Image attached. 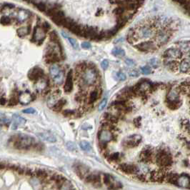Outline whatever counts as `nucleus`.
Returning <instances> with one entry per match:
<instances>
[{
  "instance_id": "obj_1",
  "label": "nucleus",
  "mask_w": 190,
  "mask_h": 190,
  "mask_svg": "<svg viewBox=\"0 0 190 190\" xmlns=\"http://www.w3.org/2000/svg\"><path fill=\"white\" fill-rule=\"evenodd\" d=\"M98 79V72L95 64H89L79 77V86L81 89L92 86L97 83Z\"/></svg>"
},
{
  "instance_id": "obj_2",
  "label": "nucleus",
  "mask_w": 190,
  "mask_h": 190,
  "mask_svg": "<svg viewBox=\"0 0 190 190\" xmlns=\"http://www.w3.org/2000/svg\"><path fill=\"white\" fill-rule=\"evenodd\" d=\"M14 147L17 149H28L34 145V139L27 134H18L13 139Z\"/></svg>"
},
{
  "instance_id": "obj_3",
  "label": "nucleus",
  "mask_w": 190,
  "mask_h": 190,
  "mask_svg": "<svg viewBox=\"0 0 190 190\" xmlns=\"http://www.w3.org/2000/svg\"><path fill=\"white\" fill-rule=\"evenodd\" d=\"M156 162L161 167H168L172 165V159L170 152L164 149L160 150L156 156Z\"/></svg>"
},
{
  "instance_id": "obj_4",
  "label": "nucleus",
  "mask_w": 190,
  "mask_h": 190,
  "mask_svg": "<svg viewBox=\"0 0 190 190\" xmlns=\"http://www.w3.org/2000/svg\"><path fill=\"white\" fill-rule=\"evenodd\" d=\"M135 30L139 39H149L155 35L154 28L148 24L141 25Z\"/></svg>"
},
{
  "instance_id": "obj_5",
  "label": "nucleus",
  "mask_w": 190,
  "mask_h": 190,
  "mask_svg": "<svg viewBox=\"0 0 190 190\" xmlns=\"http://www.w3.org/2000/svg\"><path fill=\"white\" fill-rule=\"evenodd\" d=\"M142 140V137L139 134H132L123 139L122 145L126 149H132L139 146Z\"/></svg>"
},
{
  "instance_id": "obj_6",
  "label": "nucleus",
  "mask_w": 190,
  "mask_h": 190,
  "mask_svg": "<svg viewBox=\"0 0 190 190\" xmlns=\"http://www.w3.org/2000/svg\"><path fill=\"white\" fill-rule=\"evenodd\" d=\"M27 77H28L30 81L37 82V81L45 77V72L41 68L35 66V67H33L30 70L28 74H27Z\"/></svg>"
},
{
  "instance_id": "obj_7",
  "label": "nucleus",
  "mask_w": 190,
  "mask_h": 190,
  "mask_svg": "<svg viewBox=\"0 0 190 190\" xmlns=\"http://www.w3.org/2000/svg\"><path fill=\"white\" fill-rule=\"evenodd\" d=\"M46 32L43 30V29L39 26H36L34 28L33 34L32 37V42H38L37 45H40L43 43L46 37Z\"/></svg>"
},
{
  "instance_id": "obj_8",
  "label": "nucleus",
  "mask_w": 190,
  "mask_h": 190,
  "mask_svg": "<svg viewBox=\"0 0 190 190\" xmlns=\"http://www.w3.org/2000/svg\"><path fill=\"white\" fill-rule=\"evenodd\" d=\"M98 139L99 143L106 144L114 139V134L112 131L108 129L102 128L98 133Z\"/></svg>"
},
{
  "instance_id": "obj_9",
  "label": "nucleus",
  "mask_w": 190,
  "mask_h": 190,
  "mask_svg": "<svg viewBox=\"0 0 190 190\" xmlns=\"http://www.w3.org/2000/svg\"><path fill=\"white\" fill-rule=\"evenodd\" d=\"M134 47L142 52H153L156 49V45L152 41H145L134 45Z\"/></svg>"
},
{
  "instance_id": "obj_10",
  "label": "nucleus",
  "mask_w": 190,
  "mask_h": 190,
  "mask_svg": "<svg viewBox=\"0 0 190 190\" xmlns=\"http://www.w3.org/2000/svg\"><path fill=\"white\" fill-rule=\"evenodd\" d=\"M119 169L121 172L127 174H134L139 172V167L133 164H127L123 163L119 166Z\"/></svg>"
},
{
  "instance_id": "obj_11",
  "label": "nucleus",
  "mask_w": 190,
  "mask_h": 190,
  "mask_svg": "<svg viewBox=\"0 0 190 190\" xmlns=\"http://www.w3.org/2000/svg\"><path fill=\"white\" fill-rule=\"evenodd\" d=\"M73 78H74V74H73V70H70L66 75L65 82H64V92L66 94L71 93L73 90V87H74V82H73Z\"/></svg>"
},
{
  "instance_id": "obj_12",
  "label": "nucleus",
  "mask_w": 190,
  "mask_h": 190,
  "mask_svg": "<svg viewBox=\"0 0 190 190\" xmlns=\"http://www.w3.org/2000/svg\"><path fill=\"white\" fill-rule=\"evenodd\" d=\"M85 181H86L87 183L90 184V185L97 188H99L102 186L101 177H100L99 174H91L87 175V176L85 177Z\"/></svg>"
},
{
  "instance_id": "obj_13",
  "label": "nucleus",
  "mask_w": 190,
  "mask_h": 190,
  "mask_svg": "<svg viewBox=\"0 0 190 190\" xmlns=\"http://www.w3.org/2000/svg\"><path fill=\"white\" fill-rule=\"evenodd\" d=\"M26 123V120L24 118H23L22 117H21L18 114H14L12 116V121H11V127L12 129H16L19 127L24 126Z\"/></svg>"
},
{
  "instance_id": "obj_14",
  "label": "nucleus",
  "mask_w": 190,
  "mask_h": 190,
  "mask_svg": "<svg viewBox=\"0 0 190 190\" xmlns=\"http://www.w3.org/2000/svg\"><path fill=\"white\" fill-rule=\"evenodd\" d=\"M182 53L180 50L175 48H170L167 50L164 54V57L167 59H179L181 58Z\"/></svg>"
},
{
  "instance_id": "obj_15",
  "label": "nucleus",
  "mask_w": 190,
  "mask_h": 190,
  "mask_svg": "<svg viewBox=\"0 0 190 190\" xmlns=\"http://www.w3.org/2000/svg\"><path fill=\"white\" fill-rule=\"evenodd\" d=\"M51 20L54 24L58 25V26H63L64 21L66 20V17L65 15H64V12L59 9L52 16Z\"/></svg>"
},
{
  "instance_id": "obj_16",
  "label": "nucleus",
  "mask_w": 190,
  "mask_h": 190,
  "mask_svg": "<svg viewBox=\"0 0 190 190\" xmlns=\"http://www.w3.org/2000/svg\"><path fill=\"white\" fill-rule=\"evenodd\" d=\"M30 16V12H29V10L20 9H18V11L16 12V20L20 23H23L25 22L27 20H28Z\"/></svg>"
},
{
  "instance_id": "obj_17",
  "label": "nucleus",
  "mask_w": 190,
  "mask_h": 190,
  "mask_svg": "<svg viewBox=\"0 0 190 190\" xmlns=\"http://www.w3.org/2000/svg\"><path fill=\"white\" fill-rule=\"evenodd\" d=\"M170 39V34L166 30H161L156 36V41L159 45L162 46L167 42Z\"/></svg>"
},
{
  "instance_id": "obj_18",
  "label": "nucleus",
  "mask_w": 190,
  "mask_h": 190,
  "mask_svg": "<svg viewBox=\"0 0 190 190\" xmlns=\"http://www.w3.org/2000/svg\"><path fill=\"white\" fill-rule=\"evenodd\" d=\"M153 151L150 149H145L140 154V160L142 162L148 163L153 160Z\"/></svg>"
},
{
  "instance_id": "obj_19",
  "label": "nucleus",
  "mask_w": 190,
  "mask_h": 190,
  "mask_svg": "<svg viewBox=\"0 0 190 190\" xmlns=\"http://www.w3.org/2000/svg\"><path fill=\"white\" fill-rule=\"evenodd\" d=\"M74 170L77 174L81 178H84L89 172V169L82 164H77V165H75Z\"/></svg>"
},
{
  "instance_id": "obj_20",
  "label": "nucleus",
  "mask_w": 190,
  "mask_h": 190,
  "mask_svg": "<svg viewBox=\"0 0 190 190\" xmlns=\"http://www.w3.org/2000/svg\"><path fill=\"white\" fill-rule=\"evenodd\" d=\"M19 98H20V102L21 104H24V105H26V104H28L29 103H30L33 100V95L32 94H30V92H22L20 94V96H19Z\"/></svg>"
},
{
  "instance_id": "obj_21",
  "label": "nucleus",
  "mask_w": 190,
  "mask_h": 190,
  "mask_svg": "<svg viewBox=\"0 0 190 190\" xmlns=\"http://www.w3.org/2000/svg\"><path fill=\"white\" fill-rule=\"evenodd\" d=\"M35 88H36V90L39 92H42V91H45L46 90V89L48 87V85H49V81L47 79H45L42 78L40 80H39L37 82H35Z\"/></svg>"
},
{
  "instance_id": "obj_22",
  "label": "nucleus",
  "mask_w": 190,
  "mask_h": 190,
  "mask_svg": "<svg viewBox=\"0 0 190 190\" xmlns=\"http://www.w3.org/2000/svg\"><path fill=\"white\" fill-rule=\"evenodd\" d=\"M103 120L104 121V122L108 123V124L112 125L116 124L119 121V119L116 115H114V114L111 113H107V112L104 114Z\"/></svg>"
},
{
  "instance_id": "obj_23",
  "label": "nucleus",
  "mask_w": 190,
  "mask_h": 190,
  "mask_svg": "<svg viewBox=\"0 0 190 190\" xmlns=\"http://www.w3.org/2000/svg\"><path fill=\"white\" fill-rule=\"evenodd\" d=\"M177 184L179 186L183 187L189 188L190 186V177L187 175H182V176L179 177L177 181Z\"/></svg>"
},
{
  "instance_id": "obj_24",
  "label": "nucleus",
  "mask_w": 190,
  "mask_h": 190,
  "mask_svg": "<svg viewBox=\"0 0 190 190\" xmlns=\"http://www.w3.org/2000/svg\"><path fill=\"white\" fill-rule=\"evenodd\" d=\"M62 71L63 70H61V67H60L58 64H52L49 68V74L50 76L52 77V79H53L55 77H57V75H59Z\"/></svg>"
},
{
  "instance_id": "obj_25",
  "label": "nucleus",
  "mask_w": 190,
  "mask_h": 190,
  "mask_svg": "<svg viewBox=\"0 0 190 190\" xmlns=\"http://www.w3.org/2000/svg\"><path fill=\"white\" fill-rule=\"evenodd\" d=\"M39 137H40L41 139L43 140L47 141L48 142H55L57 141V139L54 137L53 134H52L51 133L48 132H42L38 134Z\"/></svg>"
},
{
  "instance_id": "obj_26",
  "label": "nucleus",
  "mask_w": 190,
  "mask_h": 190,
  "mask_svg": "<svg viewBox=\"0 0 190 190\" xmlns=\"http://www.w3.org/2000/svg\"><path fill=\"white\" fill-rule=\"evenodd\" d=\"M59 94H57V91L53 94H52L51 95L48 97L47 99V105L49 108H53V106L55 105V104L57 103L58 99V97H59Z\"/></svg>"
},
{
  "instance_id": "obj_27",
  "label": "nucleus",
  "mask_w": 190,
  "mask_h": 190,
  "mask_svg": "<svg viewBox=\"0 0 190 190\" xmlns=\"http://www.w3.org/2000/svg\"><path fill=\"white\" fill-rule=\"evenodd\" d=\"M167 102H174L177 101L179 99V91L177 89H171L169 91L167 96Z\"/></svg>"
},
{
  "instance_id": "obj_28",
  "label": "nucleus",
  "mask_w": 190,
  "mask_h": 190,
  "mask_svg": "<svg viewBox=\"0 0 190 190\" xmlns=\"http://www.w3.org/2000/svg\"><path fill=\"white\" fill-rule=\"evenodd\" d=\"M31 32V26L29 25L27 27H20L16 30V33H17V35L20 37H24L25 36H27V34H29Z\"/></svg>"
},
{
  "instance_id": "obj_29",
  "label": "nucleus",
  "mask_w": 190,
  "mask_h": 190,
  "mask_svg": "<svg viewBox=\"0 0 190 190\" xmlns=\"http://www.w3.org/2000/svg\"><path fill=\"white\" fill-rule=\"evenodd\" d=\"M179 70L182 73L190 72V60L185 59L179 64Z\"/></svg>"
},
{
  "instance_id": "obj_30",
  "label": "nucleus",
  "mask_w": 190,
  "mask_h": 190,
  "mask_svg": "<svg viewBox=\"0 0 190 190\" xmlns=\"http://www.w3.org/2000/svg\"><path fill=\"white\" fill-rule=\"evenodd\" d=\"M66 104V100L65 99H64V98H62V99H60L58 100L57 103L55 104V105L53 106L52 109H53L54 112L61 111V110L62 109V108L65 106Z\"/></svg>"
},
{
  "instance_id": "obj_31",
  "label": "nucleus",
  "mask_w": 190,
  "mask_h": 190,
  "mask_svg": "<svg viewBox=\"0 0 190 190\" xmlns=\"http://www.w3.org/2000/svg\"><path fill=\"white\" fill-rule=\"evenodd\" d=\"M49 40L52 43H54L57 45H61L59 37V36H58L57 33L56 32V31H54V30L52 31V32L49 33Z\"/></svg>"
},
{
  "instance_id": "obj_32",
  "label": "nucleus",
  "mask_w": 190,
  "mask_h": 190,
  "mask_svg": "<svg viewBox=\"0 0 190 190\" xmlns=\"http://www.w3.org/2000/svg\"><path fill=\"white\" fill-rule=\"evenodd\" d=\"M99 91L97 90V89H94L93 91H91L90 94H89V99H88V102L89 104H93L97 101L98 97H99Z\"/></svg>"
},
{
  "instance_id": "obj_33",
  "label": "nucleus",
  "mask_w": 190,
  "mask_h": 190,
  "mask_svg": "<svg viewBox=\"0 0 190 190\" xmlns=\"http://www.w3.org/2000/svg\"><path fill=\"white\" fill-rule=\"evenodd\" d=\"M20 95L16 94V92H13L12 94L10 99L9 100V106H15L20 102V98H19Z\"/></svg>"
},
{
  "instance_id": "obj_34",
  "label": "nucleus",
  "mask_w": 190,
  "mask_h": 190,
  "mask_svg": "<svg viewBox=\"0 0 190 190\" xmlns=\"http://www.w3.org/2000/svg\"><path fill=\"white\" fill-rule=\"evenodd\" d=\"M112 54L116 57H122L125 56L124 50L120 47H115L112 49Z\"/></svg>"
},
{
  "instance_id": "obj_35",
  "label": "nucleus",
  "mask_w": 190,
  "mask_h": 190,
  "mask_svg": "<svg viewBox=\"0 0 190 190\" xmlns=\"http://www.w3.org/2000/svg\"><path fill=\"white\" fill-rule=\"evenodd\" d=\"M126 12H127V10L126 9H125V7H123V6L122 5L116 7L113 11V13L117 16H117H124Z\"/></svg>"
},
{
  "instance_id": "obj_36",
  "label": "nucleus",
  "mask_w": 190,
  "mask_h": 190,
  "mask_svg": "<svg viewBox=\"0 0 190 190\" xmlns=\"http://www.w3.org/2000/svg\"><path fill=\"white\" fill-rule=\"evenodd\" d=\"M59 190H74L72 183L70 181H67L66 179L63 183L59 187Z\"/></svg>"
},
{
  "instance_id": "obj_37",
  "label": "nucleus",
  "mask_w": 190,
  "mask_h": 190,
  "mask_svg": "<svg viewBox=\"0 0 190 190\" xmlns=\"http://www.w3.org/2000/svg\"><path fill=\"white\" fill-rule=\"evenodd\" d=\"M64 72L62 71V72L60 73L59 75H57V77H55L54 78L52 79L54 83L57 85H61L62 83H63L64 81Z\"/></svg>"
},
{
  "instance_id": "obj_38",
  "label": "nucleus",
  "mask_w": 190,
  "mask_h": 190,
  "mask_svg": "<svg viewBox=\"0 0 190 190\" xmlns=\"http://www.w3.org/2000/svg\"><path fill=\"white\" fill-rule=\"evenodd\" d=\"M107 160L109 161L110 162H120L121 160L120 154L119 152H114L113 154H111L109 155Z\"/></svg>"
},
{
  "instance_id": "obj_39",
  "label": "nucleus",
  "mask_w": 190,
  "mask_h": 190,
  "mask_svg": "<svg viewBox=\"0 0 190 190\" xmlns=\"http://www.w3.org/2000/svg\"><path fill=\"white\" fill-rule=\"evenodd\" d=\"M167 63H165V65L167 66L169 70L171 71H173V72H175L178 68V63L176 61H168L166 62Z\"/></svg>"
},
{
  "instance_id": "obj_40",
  "label": "nucleus",
  "mask_w": 190,
  "mask_h": 190,
  "mask_svg": "<svg viewBox=\"0 0 190 190\" xmlns=\"http://www.w3.org/2000/svg\"><path fill=\"white\" fill-rule=\"evenodd\" d=\"M35 174H36V176L38 178L42 179H45L48 176V173L47 172V171L43 170V169H39V170H37L35 172Z\"/></svg>"
},
{
  "instance_id": "obj_41",
  "label": "nucleus",
  "mask_w": 190,
  "mask_h": 190,
  "mask_svg": "<svg viewBox=\"0 0 190 190\" xmlns=\"http://www.w3.org/2000/svg\"><path fill=\"white\" fill-rule=\"evenodd\" d=\"M181 102L179 100H177V101H174V102H167V106L170 109L174 110L178 109L179 106H181Z\"/></svg>"
},
{
  "instance_id": "obj_42",
  "label": "nucleus",
  "mask_w": 190,
  "mask_h": 190,
  "mask_svg": "<svg viewBox=\"0 0 190 190\" xmlns=\"http://www.w3.org/2000/svg\"><path fill=\"white\" fill-rule=\"evenodd\" d=\"M79 146H80L81 149L83 150V151L85 152H89L91 150V147L90 145V144L87 141H81L79 143Z\"/></svg>"
},
{
  "instance_id": "obj_43",
  "label": "nucleus",
  "mask_w": 190,
  "mask_h": 190,
  "mask_svg": "<svg viewBox=\"0 0 190 190\" xmlns=\"http://www.w3.org/2000/svg\"><path fill=\"white\" fill-rule=\"evenodd\" d=\"M112 178L111 176L109 174H104L103 176V182L104 185H106L109 188L112 187V185H113V181H112Z\"/></svg>"
},
{
  "instance_id": "obj_44",
  "label": "nucleus",
  "mask_w": 190,
  "mask_h": 190,
  "mask_svg": "<svg viewBox=\"0 0 190 190\" xmlns=\"http://www.w3.org/2000/svg\"><path fill=\"white\" fill-rule=\"evenodd\" d=\"M1 24L4 26H8L12 24V18L8 16H3L1 18Z\"/></svg>"
},
{
  "instance_id": "obj_45",
  "label": "nucleus",
  "mask_w": 190,
  "mask_h": 190,
  "mask_svg": "<svg viewBox=\"0 0 190 190\" xmlns=\"http://www.w3.org/2000/svg\"><path fill=\"white\" fill-rule=\"evenodd\" d=\"M34 6L39 10V11L41 12H47V6H46L45 3L41 2H37V3L35 2Z\"/></svg>"
},
{
  "instance_id": "obj_46",
  "label": "nucleus",
  "mask_w": 190,
  "mask_h": 190,
  "mask_svg": "<svg viewBox=\"0 0 190 190\" xmlns=\"http://www.w3.org/2000/svg\"><path fill=\"white\" fill-rule=\"evenodd\" d=\"M68 40L69 41H70V45H72V47L74 48V49L78 50L79 49V45L76 39L74 38H72V37H68Z\"/></svg>"
},
{
  "instance_id": "obj_47",
  "label": "nucleus",
  "mask_w": 190,
  "mask_h": 190,
  "mask_svg": "<svg viewBox=\"0 0 190 190\" xmlns=\"http://www.w3.org/2000/svg\"><path fill=\"white\" fill-rule=\"evenodd\" d=\"M66 147L67 148L68 150H70L71 152L75 151V150L77 149L76 145H75V143L73 142H66Z\"/></svg>"
},
{
  "instance_id": "obj_48",
  "label": "nucleus",
  "mask_w": 190,
  "mask_h": 190,
  "mask_svg": "<svg viewBox=\"0 0 190 190\" xmlns=\"http://www.w3.org/2000/svg\"><path fill=\"white\" fill-rule=\"evenodd\" d=\"M106 104H107V99H106V98H104L99 104V107H98V109H99V111H102V110L106 107Z\"/></svg>"
},
{
  "instance_id": "obj_49",
  "label": "nucleus",
  "mask_w": 190,
  "mask_h": 190,
  "mask_svg": "<svg viewBox=\"0 0 190 190\" xmlns=\"http://www.w3.org/2000/svg\"><path fill=\"white\" fill-rule=\"evenodd\" d=\"M116 78L120 81H125L127 79V76L123 72H119L116 74Z\"/></svg>"
},
{
  "instance_id": "obj_50",
  "label": "nucleus",
  "mask_w": 190,
  "mask_h": 190,
  "mask_svg": "<svg viewBox=\"0 0 190 190\" xmlns=\"http://www.w3.org/2000/svg\"><path fill=\"white\" fill-rule=\"evenodd\" d=\"M141 71L144 74H149L152 73V69L149 66H142V67L141 68Z\"/></svg>"
},
{
  "instance_id": "obj_51",
  "label": "nucleus",
  "mask_w": 190,
  "mask_h": 190,
  "mask_svg": "<svg viewBox=\"0 0 190 190\" xmlns=\"http://www.w3.org/2000/svg\"><path fill=\"white\" fill-rule=\"evenodd\" d=\"M63 114L65 117H72V116H74L75 114H77V113H76V112L74 111V110L66 109L63 112Z\"/></svg>"
},
{
  "instance_id": "obj_52",
  "label": "nucleus",
  "mask_w": 190,
  "mask_h": 190,
  "mask_svg": "<svg viewBox=\"0 0 190 190\" xmlns=\"http://www.w3.org/2000/svg\"><path fill=\"white\" fill-rule=\"evenodd\" d=\"M41 27L43 29V30L45 31V32H47L48 31L51 29V25H50L47 22H44L42 23V24H41Z\"/></svg>"
},
{
  "instance_id": "obj_53",
  "label": "nucleus",
  "mask_w": 190,
  "mask_h": 190,
  "mask_svg": "<svg viewBox=\"0 0 190 190\" xmlns=\"http://www.w3.org/2000/svg\"><path fill=\"white\" fill-rule=\"evenodd\" d=\"M109 65V61L107 59H104L103 61L101 62V66L104 70H107Z\"/></svg>"
},
{
  "instance_id": "obj_54",
  "label": "nucleus",
  "mask_w": 190,
  "mask_h": 190,
  "mask_svg": "<svg viewBox=\"0 0 190 190\" xmlns=\"http://www.w3.org/2000/svg\"><path fill=\"white\" fill-rule=\"evenodd\" d=\"M150 64H151V65L153 66V67L154 68H156L158 67L159 65H160V62H159V60L157 59H152L151 61H150Z\"/></svg>"
},
{
  "instance_id": "obj_55",
  "label": "nucleus",
  "mask_w": 190,
  "mask_h": 190,
  "mask_svg": "<svg viewBox=\"0 0 190 190\" xmlns=\"http://www.w3.org/2000/svg\"><path fill=\"white\" fill-rule=\"evenodd\" d=\"M81 47L84 49H89L91 48V45L88 41H84L81 44Z\"/></svg>"
},
{
  "instance_id": "obj_56",
  "label": "nucleus",
  "mask_w": 190,
  "mask_h": 190,
  "mask_svg": "<svg viewBox=\"0 0 190 190\" xmlns=\"http://www.w3.org/2000/svg\"><path fill=\"white\" fill-rule=\"evenodd\" d=\"M190 42L189 41H182V42H181L180 44H179V46H180V47L181 48V49H187L188 47H189V44Z\"/></svg>"
},
{
  "instance_id": "obj_57",
  "label": "nucleus",
  "mask_w": 190,
  "mask_h": 190,
  "mask_svg": "<svg viewBox=\"0 0 190 190\" xmlns=\"http://www.w3.org/2000/svg\"><path fill=\"white\" fill-rule=\"evenodd\" d=\"M125 63H126V64L127 66H135V62L134 60L131 59H125Z\"/></svg>"
},
{
  "instance_id": "obj_58",
  "label": "nucleus",
  "mask_w": 190,
  "mask_h": 190,
  "mask_svg": "<svg viewBox=\"0 0 190 190\" xmlns=\"http://www.w3.org/2000/svg\"><path fill=\"white\" fill-rule=\"evenodd\" d=\"M36 111H35L34 109L33 108H28L26 109L23 110V113L25 114H34Z\"/></svg>"
},
{
  "instance_id": "obj_59",
  "label": "nucleus",
  "mask_w": 190,
  "mask_h": 190,
  "mask_svg": "<svg viewBox=\"0 0 190 190\" xmlns=\"http://www.w3.org/2000/svg\"><path fill=\"white\" fill-rule=\"evenodd\" d=\"M134 124L135 127H139L141 126V117L136 118L134 120Z\"/></svg>"
},
{
  "instance_id": "obj_60",
  "label": "nucleus",
  "mask_w": 190,
  "mask_h": 190,
  "mask_svg": "<svg viewBox=\"0 0 190 190\" xmlns=\"http://www.w3.org/2000/svg\"><path fill=\"white\" fill-rule=\"evenodd\" d=\"M129 75H130V76H131V77H137V76H139V73H138V72H137V71L133 70V71H131V72H129Z\"/></svg>"
},
{
  "instance_id": "obj_61",
  "label": "nucleus",
  "mask_w": 190,
  "mask_h": 190,
  "mask_svg": "<svg viewBox=\"0 0 190 190\" xmlns=\"http://www.w3.org/2000/svg\"><path fill=\"white\" fill-rule=\"evenodd\" d=\"M5 7H8L9 9H12V8H14L15 7V6H14V5H13V4H5Z\"/></svg>"
},
{
  "instance_id": "obj_62",
  "label": "nucleus",
  "mask_w": 190,
  "mask_h": 190,
  "mask_svg": "<svg viewBox=\"0 0 190 190\" xmlns=\"http://www.w3.org/2000/svg\"><path fill=\"white\" fill-rule=\"evenodd\" d=\"M6 104H7V99H6V98L2 97L1 98V104L2 106H4V105H5Z\"/></svg>"
}]
</instances>
